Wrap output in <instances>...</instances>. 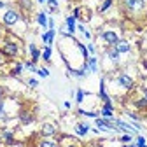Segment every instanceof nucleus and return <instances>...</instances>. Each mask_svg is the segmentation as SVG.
<instances>
[{"instance_id":"nucleus-32","label":"nucleus","mask_w":147,"mask_h":147,"mask_svg":"<svg viewBox=\"0 0 147 147\" xmlns=\"http://www.w3.org/2000/svg\"><path fill=\"white\" fill-rule=\"evenodd\" d=\"M0 7H4V4H2V2H0Z\"/></svg>"},{"instance_id":"nucleus-17","label":"nucleus","mask_w":147,"mask_h":147,"mask_svg":"<svg viewBox=\"0 0 147 147\" xmlns=\"http://www.w3.org/2000/svg\"><path fill=\"white\" fill-rule=\"evenodd\" d=\"M21 121H23V123H30V121H32V116H28V114H21Z\"/></svg>"},{"instance_id":"nucleus-23","label":"nucleus","mask_w":147,"mask_h":147,"mask_svg":"<svg viewBox=\"0 0 147 147\" xmlns=\"http://www.w3.org/2000/svg\"><path fill=\"white\" fill-rule=\"evenodd\" d=\"M138 147H145V140L142 137H138Z\"/></svg>"},{"instance_id":"nucleus-20","label":"nucleus","mask_w":147,"mask_h":147,"mask_svg":"<svg viewBox=\"0 0 147 147\" xmlns=\"http://www.w3.org/2000/svg\"><path fill=\"white\" fill-rule=\"evenodd\" d=\"M40 147H56V144H53V142H47V140H46V142L40 144Z\"/></svg>"},{"instance_id":"nucleus-29","label":"nucleus","mask_w":147,"mask_h":147,"mask_svg":"<svg viewBox=\"0 0 147 147\" xmlns=\"http://www.w3.org/2000/svg\"><path fill=\"white\" fill-rule=\"evenodd\" d=\"M28 82H30V86H37V81H35V79H30Z\"/></svg>"},{"instance_id":"nucleus-18","label":"nucleus","mask_w":147,"mask_h":147,"mask_svg":"<svg viewBox=\"0 0 147 147\" xmlns=\"http://www.w3.org/2000/svg\"><path fill=\"white\" fill-rule=\"evenodd\" d=\"M49 58H51V49L46 47V49H44V60H49Z\"/></svg>"},{"instance_id":"nucleus-14","label":"nucleus","mask_w":147,"mask_h":147,"mask_svg":"<svg viewBox=\"0 0 147 147\" xmlns=\"http://www.w3.org/2000/svg\"><path fill=\"white\" fill-rule=\"evenodd\" d=\"M39 23H40L42 26H46V25H47V21H46V14H42V12L39 14Z\"/></svg>"},{"instance_id":"nucleus-8","label":"nucleus","mask_w":147,"mask_h":147,"mask_svg":"<svg viewBox=\"0 0 147 147\" xmlns=\"http://www.w3.org/2000/svg\"><path fill=\"white\" fill-rule=\"evenodd\" d=\"M102 114H103L105 117H112V107H110V103L105 105V109L102 110Z\"/></svg>"},{"instance_id":"nucleus-22","label":"nucleus","mask_w":147,"mask_h":147,"mask_svg":"<svg viewBox=\"0 0 147 147\" xmlns=\"http://www.w3.org/2000/svg\"><path fill=\"white\" fill-rule=\"evenodd\" d=\"M4 137H5V140H7V142H11V140H12V133H9V131H7V133H4Z\"/></svg>"},{"instance_id":"nucleus-30","label":"nucleus","mask_w":147,"mask_h":147,"mask_svg":"<svg viewBox=\"0 0 147 147\" xmlns=\"http://www.w3.org/2000/svg\"><path fill=\"white\" fill-rule=\"evenodd\" d=\"M124 147H137V145H124Z\"/></svg>"},{"instance_id":"nucleus-21","label":"nucleus","mask_w":147,"mask_h":147,"mask_svg":"<svg viewBox=\"0 0 147 147\" xmlns=\"http://www.w3.org/2000/svg\"><path fill=\"white\" fill-rule=\"evenodd\" d=\"M147 105V98H144V100H138L137 102V107H145Z\"/></svg>"},{"instance_id":"nucleus-9","label":"nucleus","mask_w":147,"mask_h":147,"mask_svg":"<svg viewBox=\"0 0 147 147\" xmlns=\"http://www.w3.org/2000/svg\"><path fill=\"white\" fill-rule=\"evenodd\" d=\"M5 53H7V54H16V53H18L16 44H7V46H5Z\"/></svg>"},{"instance_id":"nucleus-5","label":"nucleus","mask_w":147,"mask_h":147,"mask_svg":"<svg viewBox=\"0 0 147 147\" xmlns=\"http://www.w3.org/2000/svg\"><path fill=\"white\" fill-rule=\"evenodd\" d=\"M119 84H121V86H124L126 89H130V88L133 86V81L128 77V76H121V77H119Z\"/></svg>"},{"instance_id":"nucleus-19","label":"nucleus","mask_w":147,"mask_h":147,"mask_svg":"<svg viewBox=\"0 0 147 147\" xmlns=\"http://www.w3.org/2000/svg\"><path fill=\"white\" fill-rule=\"evenodd\" d=\"M76 98H77V102H82V98H84V91H82V89L77 91V96H76Z\"/></svg>"},{"instance_id":"nucleus-1","label":"nucleus","mask_w":147,"mask_h":147,"mask_svg":"<svg viewBox=\"0 0 147 147\" xmlns=\"http://www.w3.org/2000/svg\"><path fill=\"white\" fill-rule=\"evenodd\" d=\"M124 5L130 11H138L144 7V0H124Z\"/></svg>"},{"instance_id":"nucleus-26","label":"nucleus","mask_w":147,"mask_h":147,"mask_svg":"<svg viewBox=\"0 0 147 147\" xmlns=\"http://www.w3.org/2000/svg\"><path fill=\"white\" fill-rule=\"evenodd\" d=\"M21 68H23V67H21V65H18V67H16V68H14V74H20V72H21Z\"/></svg>"},{"instance_id":"nucleus-12","label":"nucleus","mask_w":147,"mask_h":147,"mask_svg":"<svg viewBox=\"0 0 147 147\" xmlns=\"http://www.w3.org/2000/svg\"><path fill=\"white\" fill-rule=\"evenodd\" d=\"M30 51H32V58H33V60H39V56H40V53L37 51V47H35L33 44L30 46Z\"/></svg>"},{"instance_id":"nucleus-27","label":"nucleus","mask_w":147,"mask_h":147,"mask_svg":"<svg viewBox=\"0 0 147 147\" xmlns=\"http://www.w3.org/2000/svg\"><path fill=\"white\" fill-rule=\"evenodd\" d=\"M0 117H4V105L0 103Z\"/></svg>"},{"instance_id":"nucleus-7","label":"nucleus","mask_w":147,"mask_h":147,"mask_svg":"<svg viewBox=\"0 0 147 147\" xmlns=\"http://www.w3.org/2000/svg\"><path fill=\"white\" fill-rule=\"evenodd\" d=\"M42 133H44V135H53V133H54V126L44 124V126H42Z\"/></svg>"},{"instance_id":"nucleus-31","label":"nucleus","mask_w":147,"mask_h":147,"mask_svg":"<svg viewBox=\"0 0 147 147\" xmlns=\"http://www.w3.org/2000/svg\"><path fill=\"white\" fill-rule=\"evenodd\" d=\"M144 93H145V98H147V89H145V91H144Z\"/></svg>"},{"instance_id":"nucleus-11","label":"nucleus","mask_w":147,"mask_h":147,"mask_svg":"<svg viewBox=\"0 0 147 147\" xmlns=\"http://www.w3.org/2000/svg\"><path fill=\"white\" fill-rule=\"evenodd\" d=\"M76 131H77L79 135H84V133H88V126H86V124H77Z\"/></svg>"},{"instance_id":"nucleus-2","label":"nucleus","mask_w":147,"mask_h":147,"mask_svg":"<svg viewBox=\"0 0 147 147\" xmlns=\"http://www.w3.org/2000/svg\"><path fill=\"white\" fill-rule=\"evenodd\" d=\"M18 21V12L16 11H7L5 16H4V23L5 25H14Z\"/></svg>"},{"instance_id":"nucleus-15","label":"nucleus","mask_w":147,"mask_h":147,"mask_svg":"<svg viewBox=\"0 0 147 147\" xmlns=\"http://www.w3.org/2000/svg\"><path fill=\"white\" fill-rule=\"evenodd\" d=\"M109 56L112 58V60H117V56H119V53H117L116 49H112V51H109Z\"/></svg>"},{"instance_id":"nucleus-24","label":"nucleus","mask_w":147,"mask_h":147,"mask_svg":"<svg viewBox=\"0 0 147 147\" xmlns=\"http://www.w3.org/2000/svg\"><path fill=\"white\" fill-rule=\"evenodd\" d=\"M79 49L82 51V54H84V56H88V51H86V47H84L82 44H79Z\"/></svg>"},{"instance_id":"nucleus-13","label":"nucleus","mask_w":147,"mask_h":147,"mask_svg":"<svg viewBox=\"0 0 147 147\" xmlns=\"http://www.w3.org/2000/svg\"><path fill=\"white\" fill-rule=\"evenodd\" d=\"M67 25H68V30L70 32L76 30V20H74V18H67Z\"/></svg>"},{"instance_id":"nucleus-6","label":"nucleus","mask_w":147,"mask_h":147,"mask_svg":"<svg viewBox=\"0 0 147 147\" xmlns=\"http://www.w3.org/2000/svg\"><path fill=\"white\" fill-rule=\"evenodd\" d=\"M88 70L89 72H95L96 70V58H89L88 60Z\"/></svg>"},{"instance_id":"nucleus-3","label":"nucleus","mask_w":147,"mask_h":147,"mask_svg":"<svg viewBox=\"0 0 147 147\" xmlns=\"http://www.w3.org/2000/svg\"><path fill=\"white\" fill-rule=\"evenodd\" d=\"M102 37H103V40H105L107 44H117V40H119L117 35H116L114 32H105Z\"/></svg>"},{"instance_id":"nucleus-10","label":"nucleus","mask_w":147,"mask_h":147,"mask_svg":"<svg viewBox=\"0 0 147 147\" xmlns=\"http://www.w3.org/2000/svg\"><path fill=\"white\" fill-rule=\"evenodd\" d=\"M53 37H54V30L51 28V30H49V32L44 35V42H46V44H49V42L53 40Z\"/></svg>"},{"instance_id":"nucleus-28","label":"nucleus","mask_w":147,"mask_h":147,"mask_svg":"<svg viewBox=\"0 0 147 147\" xmlns=\"http://www.w3.org/2000/svg\"><path fill=\"white\" fill-rule=\"evenodd\" d=\"M39 74H40L42 77H46V76H47V70H39Z\"/></svg>"},{"instance_id":"nucleus-16","label":"nucleus","mask_w":147,"mask_h":147,"mask_svg":"<svg viewBox=\"0 0 147 147\" xmlns=\"http://www.w3.org/2000/svg\"><path fill=\"white\" fill-rule=\"evenodd\" d=\"M110 4H112V0H105L103 5H102V11H107V9L110 7Z\"/></svg>"},{"instance_id":"nucleus-25","label":"nucleus","mask_w":147,"mask_h":147,"mask_svg":"<svg viewBox=\"0 0 147 147\" xmlns=\"http://www.w3.org/2000/svg\"><path fill=\"white\" fill-rule=\"evenodd\" d=\"M121 140H123V142H130V140H131V137H130V135H124Z\"/></svg>"},{"instance_id":"nucleus-33","label":"nucleus","mask_w":147,"mask_h":147,"mask_svg":"<svg viewBox=\"0 0 147 147\" xmlns=\"http://www.w3.org/2000/svg\"><path fill=\"white\" fill-rule=\"evenodd\" d=\"M39 2H44V0H39Z\"/></svg>"},{"instance_id":"nucleus-4","label":"nucleus","mask_w":147,"mask_h":147,"mask_svg":"<svg viewBox=\"0 0 147 147\" xmlns=\"http://www.w3.org/2000/svg\"><path fill=\"white\" fill-rule=\"evenodd\" d=\"M116 51H117V53H126V51H130V44L124 42V40H117V44H116Z\"/></svg>"}]
</instances>
